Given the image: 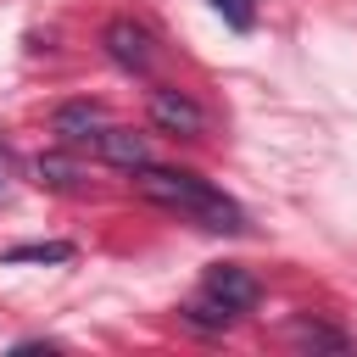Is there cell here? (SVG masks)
<instances>
[{
  "mask_svg": "<svg viewBox=\"0 0 357 357\" xmlns=\"http://www.w3.org/2000/svg\"><path fill=\"white\" fill-rule=\"evenodd\" d=\"M100 45H106V56H112L117 67H128V73H145V67H151V28H145V22H134V17L106 22Z\"/></svg>",
  "mask_w": 357,
  "mask_h": 357,
  "instance_id": "3",
  "label": "cell"
},
{
  "mask_svg": "<svg viewBox=\"0 0 357 357\" xmlns=\"http://www.w3.org/2000/svg\"><path fill=\"white\" fill-rule=\"evenodd\" d=\"M151 123L173 139H195L206 134V112L184 95V89H151Z\"/></svg>",
  "mask_w": 357,
  "mask_h": 357,
  "instance_id": "2",
  "label": "cell"
},
{
  "mask_svg": "<svg viewBox=\"0 0 357 357\" xmlns=\"http://www.w3.org/2000/svg\"><path fill=\"white\" fill-rule=\"evenodd\" d=\"M201 296H212L218 307H229V312L240 318V312H251V307H257V279H251L245 268H223V262H218V268H206Z\"/></svg>",
  "mask_w": 357,
  "mask_h": 357,
  "instance_id": "4",
  "label": "cell"
},
{
  "mask_svg": "<svg viewBox=\"0 0 357 357\" xmlns=\"http://www.w3.org/2000/svg\"><path fill=\"white\" fill-rule=\"evenodd\" d=\"M0 184H6V151H0Z\"/></svg>",
  "mask_w": 357,
  "mask_h": 357,
  "instance_id": "12",
  "label": "cell"
},
{
  "mask_svg": "<svg viewBox=\"0 0 357 357\" xmlns=\"http://www.w3.org/2000/svg\"><path fill=\"white\" fill-rule=\"evenodd\" d=\"M290 335H296L301 346H329V351H346V346H351V340H346L340 329H324V324H307V318H301V324H296Z\"/></svg>",
  "mask_w": 357,
  "mask_h": 357,
  "instance_id": "9",
  "label": "cell"
},
{
  "mask_svg": "<svg viewBox=\"0 0 357 357\" xmlns=\"http://www.w3.org/2000/svg\"><path fill=\"white\" fill-rule=\"evenodd\" d=\"M184 318H190L195 329H229V324H234V312H229V307H218L212 296H195V301L184 307Z\"/></svg>",
  "mask_w": 357,
  "mask_h": 357,
  "instance_id": "7",
  "label": "cell"
},
{
  "mask_svg": "<svg viewBox=\"0 0 357 357\" xmlns=\"http://www.w3.org/2000/svg\"><path fill=\"white\" fill-rule=\"evenodd\" d=\"M95 151H100V156H106L112 167H128V173L151 162V151H145V139H139L134 128H112V123H106V128L95 134Z\"/></svg>",
  "mask_w": 357,
  "mask_h": 357,
  "instance_id": "6",
  "label": "cell"
},
{
  "mask_svg": "<svg viewBox=\"0 0 357 357\" xmlns=\"http://www.w3.org/2000/svg\"><path fill=\"white\" fill-rule=\"evenodd\" d=\"M134 190L145 195V201H156V206H173V212H184V218H195L201 229H212V234H240L245 229V212L218 190V184H206V178H195V173H178V167H134Z\"/></svg>",
  "mask_w": 357,
  "mask_h": 357,
  "instance_id": "1",
  "label": "cell"
},
{
  "mask_svg": "<svg viewBox=\"0 0 357 357\" xmlns=\"http://www.w3.org/2000/svg\"><path fill=\"white\" fill-rule=\"evenodd\" d=\"M11 262H67L73 257V245H61V240H50V245H17V251H6Z\"/></svg>",
  "mask_w": 357,
  "mask_h": 357,
  "instance_id": "10",
  "label": "cell"
},
{
  "mask_svg": "<svg viewBox=\"0 0 357 357\" xmlns=\"http://www.w3.org/2000/svg\"><path fill=\"white\" fill-rule=\"evenodd\" d=\"M33 173H39V184H56V190H73V184H78V167H73L67 156H39Z\"/></svg>",
  "mask_w": 357,
  "mask_h": 357,
  "instance_id": "8",
  "label": "cell"
},
{
  "mask_svg": "<svg viewBox=\"0 0 357 357\" xmlns=\"http://www.w3.org/2000/svg\"><path fill=\"white\" fill-rule=\"evenodd\" d=\"M100 128H106V112H100L95 100H67V106L56 112V134H61L67 145H89Z\"/></svg>",
  "mask_w": 357,
  "mask_h": 357,
  "instance_id": "5",
  "label": "cell"
},
{
  "mask_svg": "<svg viewBox=\"0 0 357 357\" xmlns=\"http://www.w3.org/2000/svg\"><path fill=\"white\" fill-rule=\"evenodd\" d=\"M212 11H218L229 28H251V22H257V0H212Z\"/></svg>",
  "mask_w": 357,
  "mask_h": 357,
  "instance_id": "11",
  "label": "cell"
}]
</instances>
